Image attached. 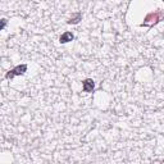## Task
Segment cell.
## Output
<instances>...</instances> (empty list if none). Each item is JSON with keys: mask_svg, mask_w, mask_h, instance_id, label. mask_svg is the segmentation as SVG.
<instances>
[{"mask_svg": "<svg viewBox=\"0 0 164 164\" xmlns=\"http://www.w3.org/2000/svg\"><path fill=\"white\" fill-rule=\"evenodd\" d=\"M81 19H82V14H81V13H75L73 16H72V18H71V19L67 22V23H68V25H77V23L80 22Z\"/></svg>", "mask_w": 164, "mask_h": 164, "instance_id": "5b68a950", "label": "cell"}, {"mask_svg": "<svg viewBox=\"0 0 164 164\" xmlns=\"http://www.w3.org/2000/svg\"><path fill=\"white\" fill-rule=\"evenodd\" d=\"M163 2H164V0H163Z\"/></svg>", "mask_w": 164, "mask_h": 164, "instance_id": "52a82bcc", "label": "cell"}, {"mask_svg": "<svg viewBox=\"0 0 164 164\" xmlns=\"http://www.w3.org/2000/svg\"><path fill=\"white\" fill-rule=\"evenodd\" d=\"M27 72V64H19V65H16L13 69H10L7 75H5V78L7 80H12V78H14L17 76H22L25 75Z\"/></svg>", "mask_w": 164, "mask_h": 164, "instance_id": "7a4b0ae2", "label": "cell"}, {"mask_svg": "<svg viewBox=\"0 0 164 164\" xmlns=\"http://www.w3.org/2000/svg\"><path fill=\"white\" fill-rule=\"evenodd\" d=\"M73 39H75V35L72 33V32H69V31H67V32H64V33L59 37V42H60V44H67V42L72 41Z\"/></svg>", "mask_w": 164, "mask_h": 164, "instance_id": "277c9868", "label": "cell"}, {"mask_svg": "<svg viewBox=\"0 0 164 164\" xmlns=\"http://www.w3.org/2000/svg\"><path fill=\"white\" fill-rule=\"evenodd\" d=\"M7 23H8V21L5 19V18H3V19H2V27H0V28L4 30V28H5V26H7Z\"/></svg>", "mask_w": 164, "mask_h": 164, "instance_id": "8992f818", "label": "cell"}, {"mask_svg": "<svg viewBox=\"0 0 164 164\" xmlns=\"http://www.w3.org/2000/svg\"><path fill=\"white\" fill-rule=\"evenodd\" d=\"M162 19H164V12L163 10H155L150 12V13L145 17L144 22L141 23L142 27H153L156 23H159Z\"/></svg>", "mask_w": 164, "mask_h": 164, "instance_id": "6da1fadb", "label": "cell"}, {"mask_svg": "<svg viewBox=\"0 0 164 164\" xmlns=\"http://www.w3.org/2000/svg\"><path fill=\"white\" fill-rule=\"evenodd\" d=\"M95 89V82L92 78H86V80H83L82 82V90L85 92H91Z\"/></svg>", "mask_w": 164, "mask_h": 164, "instance_id": "3957f363", "label": "cell"}]
</instances>
